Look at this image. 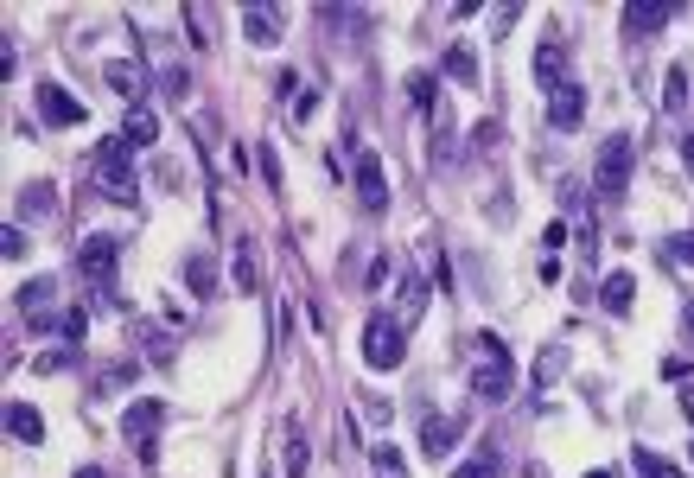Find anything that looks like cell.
Segmentation results:
<instances>
[{
	"label": "cell",
	"instance_id": "1",
	"mask_svg": "<svg viewBox=\"0 0 694 478\" xmlns=\"http://www.w3.org/2000/svg\"><path fill=\"white\" fill-rule=\"evenodd\" d=\"M96 185H102V192H109L115 204H134V198H141V173H134V147L121 141V134H115V141H102V147H96Z\"/></svg>",
	"mask_w": 694,
	"mask_h": 478
},
{
	"label": "cell",
	"instance_id": "2",
	"mask_svg": "<svg viewBox=\"0 0 694 478\" xmlns=\"http://www.w3.org/2000/svg\"><path fill=\"white\" fill-rule=\"evenodd\" d=\"M510 389H516L510 351H503V338L484 332V338H478V357H472V396H478V402H503Z\"/></svg>",
	"mask_w": 694,
	"mask_h": 478
},
{
	"label": "cell",
	"instance_id": "3",
	"mask_svg": "<svg viewBox=\"0 0 694 478\" xmlns=\"http://www.w3.org/2000/svg\"><path fill=\"white\" fill-rule=\"evenodd\" d=\"M402 351H408V326L395 313H370L363 319V364L370 370H395Z\"/></svg>",
	"mask_w": 694,
	"mask_h": 478
},
{
	"label": "cell",
	"instance_id": "4",
	"mask_svg": "<svg viewBox=\"0 0 694 478\" xmlns=\"http://www.w3.org/2000/svg\"><path fill=\"white\" fill-rule=\"evenodd\" d=\"M631 166H637V141H631V134H605V141H599V160H593V185H599L605 198H624Z\"/></svg>",
	"mask_w": 694,
	"mask_h": 478
},
{
	"label": "cell",
	"instance_id": "5",
	"mask_svg": "<svg viewBox=\"0 0 694 478\" xmlns=\"http://www.w3.org/2000/svg\"><path fill=\"white\" fill-rule=\"evenodd\" d=\"M160 428H166V402H134L128 415H121V440H128L147 466L160 459Z\"/></svg>",
	"mask_w": 694,
	"mask_h": 478
},
{
	"label": "cell",
	"instance_id": "6",
	"mask_svg": "<svg viewBox=\"0 0 694 478\" xmlns=\"http://www.w3.org/2000/svg\"><path fill=\"white\" fill-rule=\"evenodd\" d=\"M32 109H39V122H51V128H77V122H90V109L64 90V83H51V77H39L32 83Z\"/></svg>",
	"mask_w": 694,
	"mask_h": 478
},
{
	"label": "cell",
	"instance_id": "7",
	"mask_svg": "<svg viewBox=\"0 0 694 478\" xmlns=\"http://www.w3.org/2000/svg\"><path fill=\"white\" fill-rule=\"evenodd\" d=\"M115 262H121V236H83L77 268H83V281H90V287L115 294Z\"/></svg>",
	"mask_w": 694,
	"mask_h": 478
},
{
	"label": "cell",
	"instance_id": "8",
	"mask_svg": "<svg viewBox=\"0 0 694 478\" xmlns=\"http://www.w3.org/2000/svg\"><path fill=\"white\" fill-rule=\"evenodd\" d=\"M357 204L363 211H389V173L376 153H357Z\"/></svg>",
	"mask_w": 694,
	"mask_h": 478
},
{
	"label": "cell",
	"instance_id": "9",
	"mask_svg": "<svg viewBox=\"0 0 694 478\" xmlns=\"http://www.w3.org/2000/svg\"><path fill=\"white\" fill-rule=\"evenodd\" d=\"M281 32H287L281 7H242V39L249 45H281Z\"/></svg>",
	"mask_w": 694,
	"mask_h": 478
},
{
	"label": "cell",
	"instance_id": "10",
	"mask_svg": "<svg viewBox=\"0 0 694 478\" xmlns=\"http://www.w3.org/2000/svg\"><path fill=\"white\" fill-rule=\"evenodd\" d=\"M580 115H586V90H580V83H561V90L548 96V128L574 134V128H580Z\"/></svg>",
	"mask_w": 694,
	"mask_h": 478
},
{
	"label": "cell",
	"instance_id": "11",
	"mask_svg": "<svg viewBox=\"0 0 694 478\" xmlns=\"http://www.w3.org/2000/svg\"><path fill=\"white\" fill-rule=\"evenodd\" d=\"M453 447H459V421H453V415H427V421H421V453H427V459H446Z\"/></svg>",
	"mask_w": 694,
	"mask_h": 478
},
{
	"label": "cell",
	"instance_id": "12",
	"mask_svg": "<svg viewBox=\"0 0 694 478\" xmlns=\"http://www.w3.org/2000/svg\"><path fill=\"white\" fill-rule=\"evenodd\" d=\"M535 83H542V90L554 96V90H561V83H574V77H567V51L561 45H535Z\"/></svg>",
	"mask_w": 694,
	"mask_h": 478
},
{
	"label": "cell",
	"instance_id": "13",
	"mask_svg": "<svg viewBox=\"0 0 694 478\" xmlns=\"http://www.w3.org/2000/svg\"><path fill=\"white\" fill-rule=\"evenodd\" d=\"M121 141L128 147H153L160 141V115L141 109V102H128V115H121Z\"/></svg>",
	"mask_w": 694,
	"mask_h": 478
},
{
	"label": "cell",
	"instance_id": "14",
	"mask_svg": "<svg viewBox=\"0 0 694 478\" xmlns=\"http://www.w3.org/2000/svg\"><path fill=\"white\" fill-rule=\"evenodd\" d=\"M675 13H682V7H663V0H631V7H624V26H631V32H663Z\"/></svg>",
	"mask_w": 694,
	"mask_h": 478
},
{
	"label": "cell",
	"instance_id": "15",
	"mask_svg": "<svg viewBox=\"0 0 694 478\" xmlns=\"http://www.w3.org/2000/svg\"><path fill=\"white\" fill-rule=\"evenodd\" d=\"M7 434L26 440V447H39V440H45V415H39V408H26V402H13L7 408Z\"/></svg>",
	"mask_w": 694,
	"mask_h": 478
},
{
	"label": "cell",
	"instance_id": "16",
	"mask_svg": "<svg viewBox=\"0 0 694 478\" xmlns=\"http://www.w3.org/2000/svg\"><path fill=\"white\" fill-rule=\"evenodd\" d=\"M599 300H605V313H631V300H637V275H624V268H612L599 287Z\"/></svg>",
	"mask_w": 694,
	"mask_h": 478
},
{
	"label": "cell",
	"instance_id": "17",
	"mask_svg": "<svg viewBox=\"0 0 694 478\" xmlns=\"http://www.w3.org/2000/svg\"><path fill=\"white\" fill-rule=\"evenodd\" d=\"M185 287H192L198 300L217 287V262H211V249H192V255H185Z\"/></svg>",
	"mask_w": 694,
	"mask_h": 478
},
{
	"label": "cell",
	"instance_id": "18",
	"mask_svg": "<svg viewBox=\"0 0 694 478\" xmlns=\"http://www.w3.org/2000/svg\"><path fill=\"white\" fill-rule=\"evenodd\" d=\"M102 77H109V90L115 96H141V64H134V58H115V64H102Z\"/></svg>",
	"mask_w": 694,
	"mask_h": 478
},
{
	"label": "cell",
	"instance_id": "19",
	"mask_svg": "<svg viewBox=\"0 0 694 478\" xmlns=\"http://www.w3.org/2000/svg\"><path fill=\"white\" fill-rule=\"evenodd\" d=\"M446 77H453L459 90H472V83H478V58H472V45H453V51H446Z\"/></svg>",
	"mask_w": 694,
	"mask_h": 478
},
{
	"label": "cell",
	"instance_id": "20",
	"mask_svg": "<svg viewBox=\"0 0 694 478\" xmlns=\"http://www.w3.org/2000/svg\"><path fill=\"white\" fill-rule=\"evenodd\" d=\"M230 275H236V287H242V294H255V287H262V275H255V243H236Z\"/></svg>",
	"mask_w": 694,
	"mask_h": 478
},
{
	"label": "cell",
	"instance_id": "21",
	"mask_svg": "<svg viewBox=\"0 0 694 478\" xmlns=\"http://www.w3.org/2000/svg\"><path fill=\"white\" fill-rule=\"evenodd\" d=\"M134 326H141V319H134ZM141 345H147V357H153V364H172V357H179L172 332H160V326H141Z\"/></svg>",
	"mask_w": 694,
	"mask_h": 478
},
{
	"label": "cell",
	"instance_id": "22",
	"mask_svg": "<svg viewBox=\"0 0 694 478\" xmlns=\"http://www.w3.org/2000/svg\"><path fill=\"white\" fill-rule=\"evenodd\" d=\"M370 466H376V478H408V459L389 447V440H376L370 447Z\"/></svg>",
	"mask_w": 694,
	"mask_h": 478
},
{
	"label": "cell",
	"instance_id": "23",
	"mask_svg": "<svg viewBox=\"0 0 694 478\" xmlns=\"http://www.w3.org/2000/svg\"><path fill=\"white\" fill-rule=\"evenodd\" d=\"M561 370H567V345H548L542 357H535V389H548Z\"/></svg>",
	"mask_w": 694,
	"mask_h": 478
},
{
	"label": "cell",
	"instance_id": "24",
	"mask_svg": "<svg viewBox=\"0 0 694 478\" xmlns=\"http://www.w3.org/2000/svg\"><path fill=\"white\" fill-rule=\"evenodd\" d=\"M51 294H58V281H26V287H20V313H26V319H32V313H45Z\"/></svg>",
	"mask_w": 694,
	"mask_h": 478
},
{
	"label": "cell",
	"instance_id": "25",
	"mask_svg": "<svg viewBox=\"0 0 694 478\" xmlns=\"http://www.w3.org/2000/svg\"><path fill=\"white\" fill-rule=\"evenodd\" d=\"M663 109H669V115H682V109H688V71H682V64H675L669 83H663Z\"/></svg>",
	"mask_w": 694,
	"mask_h": 478
},
{
	"label": "cell",
	"instance_id": "26",
	"mask_svg": "<svg viewBox=\"0 0 694 478\" xmlns=\"http://www.w3.org/2000/svg\"><path fill=\"white\" fill-rule=\"evenodd\" d=\"M637 478H682V466H669L663 453H644V447H637Z\"/></svg>",
	"mask_w": 694,
	"mask_h": 478
},
{
	"label": "cell",
	"instance_id": "27",
	"mask_svg": "<svg viewBox=\"0 0 694 478\" xmlns=\"http://www.w3.org/2000/svg\"><path fill=\"white\" fill-rule=\"evenodd\" d=\"M281 459H287V478H300L306 472V434H287L281 440Z\"/></svg>",
	"mask_w": 694,
	"mask_h": 478
},
{
	"label": "cell",
	"instance_id": "28",
	"mask_svg": "<svg viewBox=\"0 0 694 478\" xmlns=\"http://www.w3.org/2000/svg\"><path fill=\"white\" fill-rule=\"evenodd\" d=\"M453 478H497V453H491V447H484L478 459H465V466H459Z\"/></svg>",
	"mask_w": 694,
	"mask_h": 478
},
{
	"label": "cell",
	"instance_id": "29",
	"mask_svg": "<svg viewBox=\"0 0 694 478\" xmlns=\"http://www.w3.org/2000/svg\"><path fill=\"white\" fill-rule=\"evenodd\" d=\"M389 281H395V255H376L370 275H363V287H389Z\"/></svg>",
	"mask_w": 694,
	"mask_h": 478
},
{
	"label": "cell",
	"instance_id": "30",
	"mask_svg": "<svg viewBox=\"0 0 694 478\" xmlns=\"http://www.w3.org/2000/svg\"><path fill=\"white\" fill-rule=\"evenodd\" d=\"M83 332H90V313H83V306H71V313H64V338H71V345H83Z\"/></svg>",
	"mask_w": 694,
	"mask_h": 478
},
{
	"label": "cell",
	"instance_id": "31",
	"mask_svg": "<svg viewBox=\"0 0 694 478\" xmlns=\"http://www.w3.org/2000/svg\"><path fill=\"white\" fill-rule=\"evenodd\" d=\"M77 364V351H51V357H39V377H58V370H71Z\"/></svg>",
	"mask_w": 694,
	"mask_h": 478
},
{
	"label": "cell",
	"instance_id": "32",
	"mask_svg": "<svg viewBox=\"0 0 694 478\" xmlns=\"http://www.w3.org/2000/svg\"><path fill=\"white\" fill-rule=\"evenodd\" d=\"M128 377H134V370H128V364H115V370H102V383H96V389H128Z\"/></svg>",
	"mask_w": 694,
	"mask_h": 478
},
{
	"label": "cell",
	"instance_id": "33",
	"mask_svg": "<svg viewBox=\"0 0 694 478\" xmlns=\"http://www.w3.org/2000/svg\"><path fill=\"white\" fill-rule=\"evenodd\" d=\"M516 20H523V7H497V13H491V32H510Z\"/></svg>",
	"mask_w": 694,
	"mask_h": 478
},
{
	"label": "cell",
	"instance_id": "34",
	"mask_svg": "<svg viewBox=\"0 0 694 478\" xmlns=\"http://www.w3.org/2000/svg\"><path fill=\"white\" fill-rule=\"evenodd\" d=\"M408 96L421 102V109H433V77H414V83H408Z\"/></svg>",
	"mask_w": 694,
	"mask_h": 478
},
{
	"label": "cell",
	"instance_id": "35",
	"mask_svg": "<svg viewBox=\"0 0 694 478\" xmlns=\"http://www.w3.org/2000/svg\"><path fill=\"white\" fill-rule=\"evenodd\" d=\"M0 249H7V262H20V255H26V236L7 230V236H0Z\"/></svg>",
	"mask_w": 694,
	"mask_h": 478
},
{
	"label": "cell",
	"instance_id": "36",
	"mask_svg": "<svg viewBox=\"0 0 694 478\" xmlns=\"http://www.w3.org/2000/svg\"><path fill=\"white\" fill-rule=\"evenodd\" d=\"M262 179H268V185H281V160H274V147H262Z\"/></svg>",
	"mask_w": 694,
	"mask_h": 478
},
{
	"label": "cell",
	"instance_id": "37",
	"mask_svg": "<svg viewBox=\"0 0 694 478\" xmlns=\"http://www.w3.org/2000/svg\"><path fill=\"white\" fill-rule=\"evenodd\" d=\"M675 262H694V230H682V236H675Z\"/></svg>",
	"mask_w": 694,
	"mask_h": 478
},
{
	"label": "cell",
	"instance_id": "38",
	"mask_svg": "<svg viewBox=\"0 0 694 478\" xmlns=\"http://www.w3.org/2000/svg\"><path fill=\"white\" fill-rule=\"evenodd\" d=\"M682 160H688V173H694V128L682 134Z\"/></svg>",
	"mask_w": 694,
	"mask_h": 478
},
{
	"label": "cell",
	"instance_id": "39",
	"mask_svg": "<svg viewBox=\"0 0 694 478\" xmlns=\"http://www.w3.org/2000/svg\"><path fill=\"white\" fill-rule=\"evenodd\" d=\"M682 415L694 421V383H682Z\"/></svg>",
	"mask_w": 694,
	"mask_h": 478
},
{
	"label": "cell",
	"instance_id": "40",
	"mask_svg": "<svg viewBox=\"0 0 694 478\" xmlns=\"http://www.w3.org/2000/svg\"><path fill=\"white\" fill-rule=\"evenodd\" d=\"M71 478H109V472H102V466H77Z\"/></svg>",
	"mask_w": 694,
	"mask_h": 478
},
{
	"label": "cell",
	"instance_id": "41",
	"mask_svg": "<svg viewBox=\"0 0 694 478\" xmlns=\"http://www.w3.org/2000/svg\"><path fill=\"white\" fill-rule=\"evenodd\" d=\"M586 478H618V472H612V466H593V472H586Z\"/></svg>",
	"mask_w": 694,
	"mask_h": 478
},
{
	"label": "cell",
	"instance_id": "42",
	"mask_svg": "<svg viewBox=\"0 0 694 478\" xmlns=\"http://www.w3.org/2000/svg\"><path fill=\"white\" fill-rule=\"evenodd\" d=\"M688 338H694V313H688Z\"/></svg>",
	"mask_w": 694,
	"mask_h": 478
}]
</instances>
